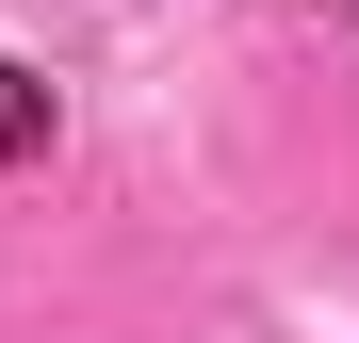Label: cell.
<instances>
[{
  "mask_svg": "<svg viewBox=\"0 0 359 343\" xmlns=\"http://www.w3.org/2000/svg\"><path fill=\"white\" fill-rule=\"evenodd\" d=\"M33 147H49V82H33V66H0V163H33Z\"/></svg>",
  "mask_w": 359,
  "mask_h": 343,
  "instance_id": "cell-1",
  "label": "cell"
}]
</instances>
